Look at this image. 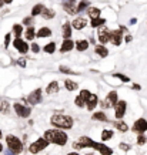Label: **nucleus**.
Here are the masks:
<instances>
[{"label":"nucleus","instance_id":"5701e85b","mask_svg":"<svg viewBox=\"0 0 147 155\" xmlns=\"http://www.w3.org/2000/svg\"><path fill=\"white\" fill-rule=\"evenodd\" d=\"M87 13H89V17H90V19H99V17H100L102 10H100V9H97V7H89Z\"/></svg>","mask_w":147,"mask_h":155},{"label":"nucleus","instance_id":"72a5a7b5","mask_svg":"<svg viewBox=\"0 0 147 155\" xmlns=\"http://www.w3.org/2000/svg\"><path fill=\"white\" fill-rule=\"evenodd\" d=\"M13 33H14L16 37H20V36L23 34V26L22 24H14V26H13Z\"/></svg>","mask_w":147,"mask_h":155},{"label":"nucleus","instance_id":"4be33fe9","mask_svg":"<svg viewBox=\"0 0 147 155\" xmlns=\"http://www.w3.org/2000/svg\"><path fill=\"white\" fill-rule=\"evenodd\" d=\"M36 36H37L39 38L50 37V36H52V29H49V27H42V29H39V32L36 33Z\"/></svg>","mask_w":147,"mask_h":155},{"label":"nucleus","instance_id":"473e14b6","mask_svg":"<svg viewBox=\"0 0 147 155\" xmlns=\"http://www.w3.org/2000/svg\"><path fill=\"white\" fill-rule=\"evenodd\" d=\"M9 108H10V104H9V101L3 100V101L0 102V112H3V114H7V112H9Z\"/></svg>","mask_w":147,"mask_h":155},{"label":"nucleus","instance_id":"bb28decb","mask_svg":"<svg viewBox=\"0 0 147 155\" xmlns=\"http://www.w3.org/2000/svg\"><path fill=\"white\" fill-rule=\"evenodd\" d=\"M44 9H46V7H44L43 5H40V3H39V5H34V6H33V9H32V16L34 17V16H39V14H42Z\"/></svg>","mask_w":147,"mask_h":155},{"label":"nucleus","instance_id":"4468645a","mask_svg":"<svg viewBox=\"0 0 147 155\" xmlns=\"http://www.w3.org/2000/svg\"><path fill=\"white\" fill-rule=\"evenodd\" d=\"M74 41L71 40V38H67V40H63V43H61V47H60V53H69L71 51L73 48H74Z\"/></svg>","mask_w":147,"mask_h":155},{"label":"nucleus","instance_id":"864d4df0","mask_svg":"<svg viewBox=\"0 0 147 155\" xmlns=\"http://www.w3.org/2000/svg\"><path fill=\"white\" fill-rule=\"evenodd\" d=\"M67 155H79V152H69Z\"/></svg>","mask_w":147,"mask_h":155},{"label":"nucleus","instance_id":"f257e3e1","mask_svg":"<svg viewBox=\"0 0 147 155\" xmlns=\"http://www.w3.org/2000/svg\"><path fill=\"white\" fill-rule=\"evenodd\" d=\"M44 138L47 139L52 144H56L59 147H63V145L67 144V134L63 131V129L55 128V129H47L43 135Z\"/></svg>","mask_w":147,"mask_h":155},{"label":"nucleus","instance_id":"37998d69","mask_svg":"<svg viewBox=\"0 0 147 155\" xmlns=\"http://www.w3.org/2000/svg\"><path fill=\"white\" fill-rule=\"evenodd\" d=\"M119 147H120V150H121V151H130V148H131L130 145L126 144V142H121V144H120Z\"/></svg>","mask_w":147,"mask_h":155},{"label":"nucleus","instance_id":"3c124183","mask_svg":"<svg viewBox=\"0 0 147 155\" xmlns=\"http://www.w3.org/2000/svg\"><path fill=\"white\" fill-rule=\"evenodd\" d=\"M89 43H90V44H94L96 41H94V38H93V37H90V38H89Z\"/></svg>","mask_w":147,"mask_h":155},{"label":"nucleus","instance_id":"ea45409f","mask_svg":"<svg viewBox=\"0 0 147 155\" xmlns=\"http://www.w3.org/2000/svg\"><path fill=\"white\" fill-rule=\"evenodd\" d=\"M23 24H24V26H27V27L32 26V24H33V16L24 17V19H23Z\"/></svg>","mask_w":147,"mask_h":155},{"label":"nucleus","instance_id":"39448f33","mask_svg":"<svg viewBox=\"0 0 147 155\" xmlns=\"http://www.w3.org/2000/svg\"><path fill=\"white\" fill-rule=\"evenodd\" d=\"M117 101H119V96H117V91H110L109 94H107V97L104 98L103 101L100 102V105L104 108V110H107V108H114V105L117 104Z\"/></svg>","mask_w":147,"mask_h":155},{"label":"nucleus","instance_id":"20e7f679","mask_svg":"<svg viewBox=\"0 0 147 155\" xmlns=\"http://www.w3.org/2000/svg\"><path fill=\"white\" fill-rule=\"evenodd\" d=\"M49 141L44 138V137H42V138H37L34 142H32L30 144V147H29V151L32 152V154H39L40 151H43L46 147H49Z\"/></svg>","mask_w":147,"mask_h":155},{"label":"nucleus","instance_id":"a211bd4d","mask_svg":"<svg viewBox=\"0 0 147 155\" xmlns=\"http://www.w3.org/2000/svg\"><path fill=\"white\" fill-rule=\"evenodd\" d=\"M74 44H76V46H74L76 50L77 51H80V53H82V51H86V50L89 48V46H90L89 40H77Z\"/></svg>","mask_w":147,"mask_h":155},{"label":"nucleus","instance_id":"412c9836","mask_svg":"<svg viewBox=\"0 0 147 155\" xmlns=\"http://www.w3.org/2000/svg\"><path fill=\"white\" fill-rule=\"evenodd\" d=\"M59 90H60V86L57 81H52V83H49V86L46 87V93L47 94H55Z\"/></svg>","mask_w":147,"mask_h":155},{"label":"nucleus","instance_id":"a19ab883","mask_svg":"<svg viewBox=\"0 0 147 155\" xmlns=\"http://www.w3.org/2000/svg\"><path fill=\"white\" fill-rule=\"evenodd\" d=\"M10 40H11V34L10 33H7L5 36V48H9V46H10Z\"/></svg>","mask_w":147,"mask_h":155},{"label":"nucleus","instance_id":"423d86ee","mask_svg":"<svg viewBox=\"0 0 147 155\" xmlns=\"http://www.w3.org/2000/svg\"><path fill=\"white\" fill-rule=\"evenodd\" d=\"M13 108H14V112H16L17 115L20 118H29L30 117V108L27 105H24L22 102H14L13 104Z\"/></svg>","mask_w":147,"mask_h":155},{"label":"nucleus","instance_id":"4c0bfd02","mask_svg":"<svg viewBox=\"0 0 147 155\" xmlns=\"http://www.w3.org/2000/svg\"><path fill=\"white\" fill-rule=\"evenodd\" d=\"M79 96L82 97V98L84 100V101H87L89 98H90V96H92V93H90L89 90H82V91H80V94H79Z\"/></svg>","mask_w":147,"mask_h":155},{"label":"nucleus","instance_id":"7ed1b4c3","mask_svg":"<svg viewBox=\"0 0 147 155\" xmlns=\"http://www.w3.org/2000/svg\"><path fill=\"white\" fill-rule=\"evenodd\" d=\"M6 144L9 147V150L13 154H20L23 151V142L17 138L16 135H7L6 137Z\"/></svg>","mask_w":147,"mask_h":155},{"label":"nucleus","instance_id":"c9c22d12","mask_svg":"<svg viewBox=\"0 0 147 155\" xmlns=\"http://www.w3.org/2000/svg\"><path fill=\"white\" fill-rule=\"evenodd\" d=\"M74 104H76V107H79V108L86 107V101H84L80 96H77L76 98H74Z\"/></svg>","mask_w":147,"mask_h":155},{"label":"nucleus","instance_id":"dca6fc26","mask_svg":"<svg viewBox=\"0 0 147 155\" xmlns=\"http://www.w3.org/2000/svg\"><path fill=\"white\" fill-rule=\"evenodd\" d=\"M97 104H99V97L96 96V94H92L90 98L86 101V107H87L89 111H93L94 108L97 107Z\"/></svg>","mask_w":147,"mask_h":155},{"label":"nucleus","instance_id":"49530a36","mask_svg":"<svg viewBox=\"0 0 147 155\" xmlns=\"http://www.w3.org/2000/svg\"><path fill=\"white\" fill-rule=\"evenodd\" d=\"M73 147H74V150H83V148H84V147H83V144L80 142V141L74 142V144H73Z\"/></svg>","mask_w":147,"mask_h":155},{"label":"nucleus","instance_id":"1a4fd4ad","mask_svg":"<svg viewBox=\"0 0 147 155\" xmlns=\"http://www.w3.org/2000/svg\"><path fill=\"white\" fill-rule=\"evenodd\" d=\"M26 101H27L30 105H36V104H39V102L42 101V88H36L34 91H32V93L27 96Z\"/></svg>","mask_w":147,"mask_h":155},{"label":"nucleus","instance_id":"f704fd0d","mask_svg":"<svg viewBox=\"0 0 147 155\" xmlns=\"http://www.w3.org/2000/svg\"><path fill=\"white\" fill-rule=\"evenodd\" d=\"M99 152H100L102 155H113V150H111V148H109L107 145H104V144H103V147L99 150Z\"/></svg>","mask_w":147,"mask_h":155},{"label":"nucleus","instance_id":"393cba45","mask_svg":"<svg viewBox=\"0 0 147 155\" xmlns=\"http://www.w3.org/2000/svg\"><path fill=\"white\" fill-rule=\"evenodd\" d=\"M114 127L119 129L120 132H126V131H129V125H127L124 121H121V120L116 121V123H114Z\"/></svg>","mask_w":147,"mask_h":155},{"label":"nucleus","instance_id":"ddd939ff","mask_svg":"<svg viewBox=\"0 0 147 155\" xmlns=\"http://www.w3.org/2000/svg\"><path fill=\"white\" fill-rule=\"evenodd\" d=\"M110 41L111 44H114V46H120L121 41H123V32L121 30H113V32L110 33Z\"/></svg>","mask_w":147,"mask_h":155},{"label":"nucleus","instance_id":"2eb2a0df","mask_svg":"<svg viewBox=\"0 0 147 155\" xmlns=\"http://www.w3.org/2000/svg\"><path fill=\"white\" fill-rule=\"evenodd\" d=\"M71 26H73V29H76V30H82V29H84V27L87 26V20L84 17H77V19H74L71 22Z\"/></svg>","mask_w":147,"mask_h":155},{"label":"nucleus","instance_id":"6e6d98bb","mask_svg":"<svg viewBox=\"0 0 147 155\" xmlns=\"http://www.w3.org/2000/svg\"><path fill=\"white\" fill-rule=\"evenodd\" d=\"M3 5H5V2H3V0H0V7H3Z\"/></svg>","mask_w":147,"mask_h":155},{"label":"nucleus","instance_id":"8fccbe9b","mask_svg":"<svg viewBox=\"0 0 147 155\" xmlns=\"http://www.w3.org/2000/svg\"><path fill=\"white\" fill-rule=\"evenodd\" d=\"M136 23H137V19L136 17H133V19L130 20V24H136Z\"/></svg>","mask_w":147,"mask_h":155},{"label":"nucleus","instance_id":"9b49d317","mask_svg":"<svg viewBox=\"0 0 147 155\" xmlns=\"http://www.w3.org/2000/svg\"><path fill=\"white\" fill-rule=\"evenodd\" d=\"M63 9L66 10V13L69 14H76L77 11V6H76V0H61Z\"/></svg>","mask_w":147,"mask_h":155},{"label":"nucleus","instance_id":"603ef678","mask_svg":"<svg viewBox=\"0 0 147 155\" xmlns=\"http://www.w3.org/2000/svg\"><path fill=\"white\" fill-rule=\"evenodd\" d=\"M6 155H14V154H13L10 150H7V151H6Z\"/></svg>","mask_w":147,"mask_h":155},{"label":"nucleus","instance_id":"5fc2aeb1","mask_svg":"<svg viewBox=\"0 0 147 155\" xmlns=\"http://www.w3.org/2000/svg\"><path fill=\"white\" fill-rule=\"evenodd\" d=\"M3 2H5V3H7V5H9V3H11L13 0H3Z\"/></svg>","mask_w":147,"mask_h":155},{"label":"nucleus","instance_id":"79ce46f5","mask_svg":"<svg viewBox=\"0 0 147 155\" xmlns=\"http://www.w3.org/2000/svg\"><path fill=\"white\" fill-rule=\"evenodd\" d=\"M30 50H32L34 54H37L39 51H40V47H39L37 43H32V44H30Z\"/></svg>","mask_w":147,"mask_h":155},{"label":"nucleus","instance_id":"09e8293b","mask_svg":"<svg viewBox=\"0 0 147 155\" xmlns=\"http://www.w3.org/2000/svg\"><path fill=\"white\" fill-rule=\"evenodd\" d=\"M131 38H133L131 36H126V37H124V41H126V43H130Z\"/></svg>","mask_w":147,"mask_h":155},{"label":"nucleus","instance_id":"bf43d9fd","mask_svg":"<svg viewBox=\"0 0 147 155\" xmlns=\"http://www.w3.org/2000/svg\"><path fill=\"white\" fill-rule=\"evenodd\" d=\"M0 139H2V131H0Z\"/></svg>","mask_w":147,"mask_h":155},{"label":"nucleus","instance_id":"c03bdc74","mask_svg":"<svg viewBox=\"0 0 147 155\" xmlns=\"http://www.w3.org/2000/svg\"><path fill=\"white\" fill-rule=\"evenodd\" d=\"M17 64H19V67H23V68H24V67H26V59H24V57H20V59L17 60Z\"/></svg>","mask_w":147,"mask_h":155},{"label":"nucleus","instance_id":"13d9d810","mask_svg":"<svg viewBox=\"0 0 147 155\" xmlns=\"http://www.w3.org/2000/svg\"><path fill=\"white\" fill-rule=\"evenodd\" d=\"M86 155H94V154H93V152H89V154H86Z\"/></svg>","mask_w":147,"mask_h":155},{"label":"nucleus","instance_id":"f8f14e48","mask_svg":"<svg viewBox=\"0 0 147 155\" xmlns=\"http://www.w3.org/2000/svg\"><path fill=\"white\" fill-rule=\"evenodd\" d=\"M133 131L137 134H144L147 131V120L144 118H139L134 125H133Z\"/></svg>","mask_w":147,"mask_h":155},{"label":"nucleus","instance_id":"c85d7f7f","mask_svg":"<svg viewBox=\"0 0 147 155\" xmlns=\"http://www.w3.org/2000/svg\"><path fill=\"white\" fill-rule=\"evenodd\" d=\"M42 16H43L44 20H52V19L56 16V13H55V10H52V9H44Z\"/></svg>","mask_w":147,"mask_h":155},{"label":"nucleus","instance_id":"7c9ffc66","mask_svg":"<svg viewBox=\"0 0 147 155\" xmlns=\"http://www.w3.org/2000/svg\"><path fill=\"white\" fill-rule=\"evenodd\" d=\"M113 138V131L111 129H104L103 132H102V141L106 142V141H109V139Z\"/></svg>","mask_w":147,"mask_h":155},{"label":"nucleus","instance_id":"c756f323","mask_svg":"<svg viewBox=\"0 0 147 155\" xmlns=\"http://www.w3.org/2000/svg\"><path fill=\"white\" fill-rule=\"evenodd\" d=\"M43 51L44 53H47V54H53L56 51V43L55 41H50L49 44H46L43 47Z\"/></svg>","mask_w":147,"mask_h":155},{"label":"nucleus","instance_id":"aec40b11","mask_svg":"<svg viewBox=\"0 0 147 155\" xmlns=\"http://www.w3.org/2000/svg\"><path fill=\"white\" fill-rule=\"evenodd\" d=\"M94 51H96V54L100 56V57H107V56H109V50H107V47L103 46V44L96 46V47H94Z\"/></svg>","mask_w":147,"mask_h":155},{"label":"nucleus","instance_id":"f03ea898","mask_svg":"<svg viewBox=\"0 0 147 155\" xmlns=\"http://www.w3.org/2000/svg\"><path fill=\"white\" fill-rule=\"evenodd\" d=\"M50 123L59 129H70L73 127V118L66 114H55L50 118Z\"/></svg>","mask_w":147,"mask_h":155},{"label":"nucleus","instance_id":"9d476101","mask_svg":"<svg viewBox=\"0 0 147 155\" xmlns=\"http://www.w3.org/2000/svg\"><path fill=\"white\" fill-rule=\"evenodd\" d=\"M110 33H111V32H110L106 26H104V27L103 26L99 27V33H97V34H99V41H100V44H103V46H104V44L109 43V41H110Z\"/></svg>","mask_w":147,"mask_h":155},{"label":"nucleus","instance_id":"f3484780","mask_svg":"<svg viewBox=\"0 0 147 155\" xmlns=\"http://www.w3.org/2000/svg\"><path fill=\"white\" fill-rule=\"evenodd\" d=\"M71 30H73V26L70 24V22H66L64 24H63V33H61V36H63L64 40L71 38Z\"/></svg>","mask_w":147,"mask_h":155},{"label":"nucleus","instance_id":"4d7b16f0","mask_svg":"<svg viewBox=\"0 0 147 155\" xmlns=\"http://www.w3.org/2000/svg\"><path fill=\"white\" fill-rule=\"evenodd\" d=\"M2 151H3V145L0 144V152H2Z\"/></svg>","mask_w":147,"mask_h":155},{"label":"nucleus","instance_id":"58836bf2","mask_svg":"<svg viewBox=\"0 0 147 155\" xmlns=\"http://www.w3.org/2000/svg\"><path fill=\"white\" fill-rule=\"evenodd\" d=\"M146 142H147L146 135H144V134H139V135H137V144H139V145H144Z\"/></svg>","mask_w":147,"mask_h":155},{"label":"nucleus","instance_id":"cd10ccee","mask_svg":"<svg viewBox=\"0 0 147 155\" xmlns=\"http://www.w3.org/2000/svg\"><path fill=\"white\" fill-rule=\"evenodd\" d=\"M24 37L27 38V40H33V38L36 37V30H34V27L30 26L26 29V32H24Z\"/></svg>","mask_w":147,"mask_h":155},{"label":"nucleus","instance_id":"2f4dec72","mask_svg":"<svg viewBox=\"0 0 147 155\" xmlns=\"http://www.w3.org/2000/svg\"><path fill=\"white\" fill-rule=\"evenodd\" d=\"M89 5H90L89 0H82V2L77 5V11H84L86 9H89Z\"/></svg>","mask_w":147,"mask_h":155},{"label":"nucleus","instance_id":"a18cd8bd","mask_svg":"<svg viewBox=\"0 0 147 155\" xmlns=\"http://www.w3.org/2000/svg\"><path fill=\"white\" fill-rule=\"evenodd\" d=\"M60 71H61V73H64V74H74L70 68H66V67H60Z\"/></svg>","mask_w":147,"mask_h":155},{"label":"nucleus","instance_id":"b1692460","mask_svg":"<svg viewBox=\"0 0 147 155\" xmlns=\"http://www.w3.org/2000/svg\"><path fill=\"white\" fill-rule=\"evenodd\" d=\"M64 87H66V90H69V91H74L79 88V84H77L76 81H73L70 80V78H67V80L64 81Z\"/></svg>","mask_w":147,"mask_h":155},{"label":"nucleus","instance_id":"e433bc0d","mask_svg":"<svg viewBox=\"0 0 147 155\" xmlns=\"http://www.w3.org/2000/svg\"><path fill=\"white\" fill-rule=\"evenodd\" d=\"M113 77L114 78H119L120 81H123V83H130V78L127 77V75H124V74H120V73H114L113 74Z\"/></svg>","mask_w":147,"mask_h":155},{"label":"nucleus","instance_id":"6ab92c4d","mask_svg":"<svg viewBox=\"0 0 147 155\" xmlns=\"http://www.w3.org/2000/svg\"><path fill=\"white\" fill-rule=\"evenodd\" d=\"M92 118L94 121H102V123H109V118L106 115V112L103 111H96L94 114L92 115Z\"/></svg>","mask_w":147,"mask_h":155},{"label":"nucleus","instance_id":"0eeeda50","mask_svg":"<svg viewBox=\"0 0 147 155\" xmlns=\"http://www.w3.org/2000/svg\"><path fill=\"white\" fill-rule=\"evenodd\" d=\"M126 110H127V102H126L124 100H119L117 104L114 105V117H116V120H121V118L124 117Z\"/></svg>","mask_w":147,"mask_h":155},{"label":"nucleus","instance_id":"a878e982","mask_svg":"<svg viewBox=\"0 0 147 155\" xmlns=\"http://www.w3.org/2000/svg\"><path fill=\"white\" fill-rule=\"evenodd\" d=\"M106 24V19H102V17H99V19H92V22H90V26L93 29H96V27H102Z\"/></svg>","mask_w":147,"mask_h":155},{"label":"nucleus","instance_id":"6e6552de","mask_svg":"<svg viewBox=\"0 0 147 155\" xmlns=\"http://www.w3.org/2000/svg\"><path fill=\"white\" fill-rule=\"evenodd\" d=\"M11 44H13V47L16 48L20 54H26L29 51V48H30V47H29V44L26 43L23 38H20V37H16L14 40H13V43H11Z\"/></svg>","mask_w":147,"mask_h":155},{"label":"nucleus","instance_id":"de8ad7c7","mask_svg":"<svg viewBox=\"0 0 147 155\" xmlns=\"http://www.w3.org/2000/svg\"><path fill=\"white\" fill-rule=\"evenodd\" d=\"M133 90L139 91V90H142V87H140V84H133Z\"/></svg>","mask_w":147,"mask_h":155}]
</instances>
